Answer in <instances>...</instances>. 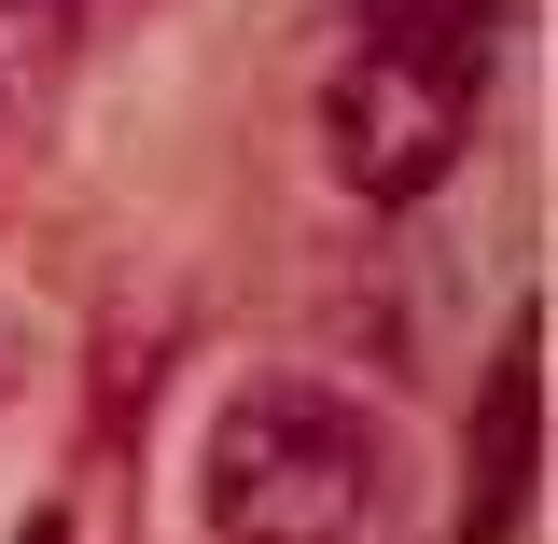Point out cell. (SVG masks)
<instances>
[{
  "label": "cell",
  "mask_w": 558,
  "mask_h": 544,
  "mask_svg": "<svg viewBox=\"0 0 558 544\" xmlns=\"http://www.w3.org/2000/svg\"><path fill=\"white\" fill-rule=\"evenodd\" d=\"M209 544H363L377 531V419L322 377H238L196 447Z\"/></svg>",
  "instance_id": "2"
},
{
  "label": "cell",
  "mask_w": 558,
  "mask_h": 544,
  "mask_svg": "<svg viewBox=\"0 0 558 544\" xmlns=\"http://www.w3.org/2000/svg\"><path fill=\"white\" fill-rule=\"evenodd\" d=\"M475 84H488V0H363V43L322 84V168L363 209H418L475 140Z\"/></svg>",
  "instance_id": "1"
},
{
  "label": "cell",
  "mask_w": 558,
  "mask_h": 544,
  "mask_svg": "<svg viewBox=\"0 0 558 544\" xmlns=\"http://www.w3.org/2000/svg\"><path fill=\"white\" fill-rule=\"evenodd\" d=\"M28 544H57V517H43V531H28Z\"/></svg>",
  "instance_id": "4"
},
{
  "label": "cell",
  "mask_w": 558,
  "mask_h": 544,
  "mask_svg": "<svg viewBox=\"0 0 558 544\" xmlns=\"http://www.w3.org/2000/svg\"><path fill=\"white\" fill-rule=\"evenodd\" d=\"M14 377H28V336H14V307H0V406H14Z\"/></svg>",
  "instance_id": "3"
},
{
  "label": "cell",
  "mask_w": 558,
  "mask_h": 544,
  "mask_svg": "<svg viewBox=\"0 0 558 544\" xmlns=\"http://www.w3.org/2000/svg\"><path fill=\"white\" fill-rule=\"evenodd\" d=\"M0 112H14V84H0Z\"/></svg>",
  "instance_id": "5"
}]
</instances>
